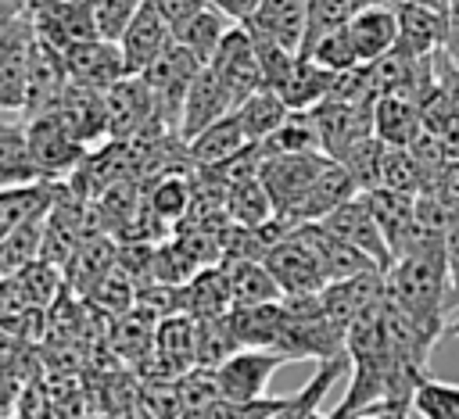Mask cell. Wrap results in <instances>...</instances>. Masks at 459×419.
<instances>
[{"mask_svg":"<svg viewBox=\"0 0 459 419\" xmlns=\"http://www.w3.org/2000/svg\"><path fill=\"white\" fill-rule=\"evenodd\" d=\"M65 190V179H36V183H22V186H0V236L29 226V222H43L57 197Z\"/></svg>","mask_w":459,"mask_h":419,"instance_id":"19","label":"cell"},{"mask_svg":"<svg viewBox=\"0 0 459 419\" xmlns=\"http://www.w3.org/2000/svg\"><path fill=\"white\" fill-rule=\"evenodd\" d=\"M255 147H258L262 161H269V158H283V154H316V150H323V140H319L312 111H290V118L269 140H262Z\"/></svg>","mask_w":459,"mask_h":419,"instance_id":"34","label":"cell"},{"mask_svg":"<svg viewBox=\"0 0 459 419\" xmlns=\"http://www.w3.org/2000/svg\"><path fill=\"white\" fill-rule=\"evenodd\" d=\"M355 11H359V0H308V36H305V47L316 43L319 36L348 25L355 18Z\"/></svg>","mask_w":459,"mask_h":419,"instance_id":"42","label":"cell"},{"mask_svg":"<svg viewBox=\"0 0 459 419\" xmlns=\"http://www.w3.org/2000/svg\"><path fill=\"white\" fill-rule=\"evenodd\" d=\"M230 326L240 340V347H276L283 319H287V304L283 301H269V304H237L230 315Z\"/></svg>","mask_w":459,"mask_h":419,"instance_id":"32","label":"cell"},{"mask_svg":"<svg viewBox=\"0 0 459 419\" xmlns=\"http://www.w3.org/2000/svg\"><path fill=\"white\" fill-rule=\"evenodd\" d=\"M394 415H402V408H391V405H377V408H366V412H359V415H348V419H394ZM409 415V412H405Z\"/></svg>","mask_w":459,"mask_h":419,"instance_id":"47","label":"cell"},{"mask_svg":"<svg viewBox=\"0 0 459 419\" xmlns=\"http://www.w3.org/2000/svg\"><path fill=\"white\" fill-rule=\"evenodd\" d=\"M143 204L151 208V215L158 222H165L169 229L179 226L190 208H194V183L186 172H165V175H154L147 179L143 186Z\"/></svg>","mask_w":459,"mask_h":419,"instance_id":"30","label":"cell"},{"mask_svg":"<svg viewBox=\"0 0 459 419\" xmlns=\"http://www.w3.org/2000/svg\"><path fill=\"white\" fill-rule=\"evenodd\" d=\"M226 211H230L233 226H247V229H258V226L276 218V204H273L262 175L233 183L230 193H226Z\"/></svg>","mask_w":459,"mask_h":419,"instance_id":"36","label":"cell"},{"mask_svg":"<svg viewBox=\"0 0 459 419\" xmlns=\"http://www.w3.org/2000/svg\"><path fill=\"white\" fill-rule=\"evenodd\" d=\"M201 61L183 47V43H169V50L143 72L151 93H154V107H158V118L169 133H179V122H183V100L194 86V79L201 75Z\"/></svg>","mask_w":459,"mask_h":419,"instance_id":"2","label":"cell"},{"mask_svg":"<svg viewBox=\"0 0 459 419\" xmlns=\"http://www.w3.org/2000/svg\"><path fill=\"white\" fill-rule=\"evenodd\" d=\"M305 54H308L316 64H323L326 72H333V75H337V72H348V68H355V64H362L359 54H355V43H351L348 25H341V29H333V32L319 36L316 43L305 47Z\"/></svg>","mask_w":459,"mask_h":419,"instance_id":"41","label":"cell"},{"mask_svg":"<svg viewBox=\"0 0 459 419\" xmlns=\"http://www.w3.org/2000/svg\"><path fill=\"white\" fill-rule=\"evenodd\" d=\"M398 11V47L409 50L420 61H430L448 43V14L437 7H427L420 0H405Z\"/></svg>","mask_w":459,"mask_h":419,"instance_id":"17","label":"cell"},{"mask_svg":"<svg viewBox=\"0 0 459 419\" xmlns=\"http://www.w3.org/2000/svg\"><path fill=\"white\" fill-rule=\"evenodd\" d=\"M208 4H215L219 11H226L233 21H247L251 11L258 7V0H208Z\"/></svg>","mask_w":459,"mask_h":419,"instance_id":"46","label":"cell"},{"mask_svg":"<svg viewBox=\"0 0 459 419\" xmlns=\"http://www.w3.org/2000/svg\"><path fill=\"white\" fill-rule=\"evenodd\" d=\"M387 297L412 319V326L437 344L448 333V261L445 247L402 254L387 269Z\"/></svg>","mask_w":459,"mask_h":419,"instance_id":"1","label":"cell"},{"mask_svg":"<svg viewBox=\"0 0 459 419\" xmlns=\"http://www.w3.org/2000/svg\"><path fill=\"white\" fill-rule=\"evenodd\" d=\"M405 0H359V7H398Z\"/></svg>","mask_w":459,"mask_h":419,"instance_id":"48","label":"cell"},{"mask_svg":"<svg viewBox=\"0 0 459 419\" xmlns=\"http://www.w3.org/2000/svg\"><path fill=\"white\" fill-rule=\"evenodd\" d=\"M265 269H269L273 279L280 283L283 297H312V294H319V290L326 286L316 254H312L308 244L298 236V226L290 229L287 240H280V244L265 254Z\"/></svg>","mask_w":459,"mask_h":419,"instance_id":"12","label":"cell"},{"mask_svg":"<svg viewBox=\"0 0 459 419\" xmlns=\"http://www.w3.org/2000/svg\"><path fill=\"white\" fill-rule=\"evenodd\" d=\"M255 147L237 118V111H230L226 118H219L215 125H208L204 133H197L194 140H186V154L194 161V168H215L226 165L230 158H237L240 150Z\"/></svg>","mask_w":459,"mask_h":419,"instance_id":"26","label":"cell"},{"mask_svg":"<svg viewBox=\"0 0 459 419\" xmlns=\"http://www.w3.org/2000/svg\"><path fill=\"white\" fill-rule=\"evenodd\" d=\"M333 158H326L323 150L316 154H283V158H269L262 161V183L276 204V215L294 222V211L301 208V201L308 197L312 183L323 175V168L330 165Z\"/></svg>","mask_w":459,"mask_h":419,"instance_id":"4","label":"cell"},{"mask_svg":"<svg viewBox=\"0 0 459 419\" xmlns=\"http://www.w3.org/2000/svg\"><path fill=\"white\" fill-rule=\"evenodd\" d=\"M68 68H65V57L61 50L39 43L36 50V61H32V72H29V86H25V104H22V118H39L47 111H54L68 90Z\"/></svg>","mask_w":459,"mask_h":419,"instance_id":"20","label":"cell"},{"mask_svg":"<svg viewBox=\"0 0 459 419\" xmlns=\"http://www.w3.org/2000/svg\"><path fill=\"white\" fill-rule=\"evenodd\" d=\"M394 419H405V412H402V415H394Z\"/></svg>","mask_w":459,"mask_h":419,"instance_id":"51","label":"cell"},{"mask_svg":"<svg viewBox=\"0 0 459 419\" xmlns=\"http://www.w3.org/2000/svg\"><path fill=\"white\" fill-rule=\"evenodd\" d=\"M380 186L402 190V193H412V197H420V193L427 190V175H423V168H420V161L412 158L409 147H391V143H384Z\"/></svg>","mask_w":459,"mask_h":419,"instance_id":"38","label":"cell"},{"mask_svg":"<svg viewBox=\"0 0 459 419\" xmlns=\"http://www.w3.org/2000/svg\"><path fill=\"white\" fill-rule=\"evenodd\" d=\"M319 140H323V154L333 161H344L359 143L373 140V104H319L312 107Z\"/></svg>","mask_w":459,"mask_h":419,"instance_id":"10","label":"cell"},{"mask_svg":"<svg viewBox=\"0 0 459 419\" xmlns=\"http://www.w3.org/2000/svg\"><path fill=\"white\" fill-rule=\"evenodd\" d=\"M445 261H448V312L459 308V218L445 236Z\"/></svg>","mask_w":459,"mask_h":419,"instance_id":"44","label":"cell"},{"mask_svg":"<svg viewBox=\"0 0 459 419\" xmlns=\"http://www.w3.org/2000/svg\"><path fill=\"white\" fill-rule=\"evenodd\" d=\"M298 236H301V240L308 244V251L316 254L326 286H330V283H341V279H355V276H362V272H380L362 251H355L351 244H344L341 236H333L323 222H301V226H298Z\"/></svg>","mask_w":459,"mask_h":419,"instance_id":"16","label":"cell"},{"mask_svg":"<svg viewBox=\"0 0 459 419\" xmlns=\"http://www.w3.org/2000/svg\"><path fill=\"white\" fill-rule=\"evenodd\" d=\"M233 111V100L230 93L222 90V82L215 79V72L204 64L201 75L194 79L186 100H183V122H179V136L183 140H194L197 133H204L208 125H215L219 118H226Z\"/></svg>","mask_w":459,"mask_h":419,"instance_id":"22","label":"cell"},{"mask_svg":"<svg viewBox=\"0 0 459 419\" xmlns=\"http://www.w3.org/2000/svg\"><path fill=\"white\" fill-rule=\"evenodd\" d=\"M143 0H93V18H97V36L122 43L126 29L133 25V18L140 14Z\"/></svg>","mask_w":459,"mask_h":419,"instance_id":"43","label":"cell"},{"mask_svg":"<svg viewBox=\"0 0 459 419\" xmlns=\"http://www.w3.org/2000/svg\"><path fill=\"white\" fill-rule=\"evenodd\" d=\"M412 412L420 419H459V383L423 376L412 390Z\"/></svg>","mask_w":459,"mask_h":419,"instance_id":"39","label":"cell"},{"mask_svg":"<svg viewBox=\"0 0 459 419\" xmlns=\"http://www.w3.org/2000/svg\"><path fill=\"white\" fill-rule=\"evenodd\" d=\"M237 111V118H240V125H244V133H247V140L251 143H262V140H269L287 118H290V107L283 104V97L276 93V90H269V86H262L258 93H251L240 107H233Z\"/></svg>","mask_w":459,"mask_h":419,"instance_id":"35","label":"cell"},{"mask_svg":"<svg viewBox=\"0 0 459 419\" xmlns=\"http://www.w3.org/2000/svg\"><path fill=\"white\" fill-rule=\"evenodd\" d=\"M136 279L133 276H126L118 265L86 294V301L93 304V308H100V312H108V315H115V319H122V315H129L133 312V304H136Z\"/></svg>","mask_w":459,"mask_h":419,"instance_id":"40","label":"cell"},{"mask_svg":"<svg viewBox=\"0 0 459 419\" xmlns=\"http://www.w3.org/2000/svg\"><path fill=\"white\" fill-rule=\"evenodd\" d=\"M448 333H452V337H459V319H452V322H448Z\"/></svg>","mask_w":459,"mask_h":419,"instance_id":"50","label":"cell"},{"mask_svg":"<svg viewBox=\"0 0 459 419\" xmlns=\"http://www.w3.org/2000/svg\"><path fill=\"white\" fill-rule=\"evenodd\" d=\"M226 279H230V294H233V308L237 304H269V301H283L280 283L273 279V272L265 269V261L258 258H222Z\"/></svg>","mask_w":459,"mask_h":419,"instance_id":"31","label":"cell"},{"mask_svg":"<svg viewBox=\"0 0 459 419\" xmlns=\"http://www.w3.org/2000/svg\"><path fill=\"white\" fill-rule=\"evenodd\" d=\"M287 365V358L273 347H240L233 351L219 369H215V383L226 405H251L262 401L269 390L273 372Z\"/></svg>","mask_w":459,"mask_h":419,"instance_id":"5","label":"cell"},{"mask_svg":"<svg viewBox=\"0 0 459 419\" xmlns=\"http://www.w3.org/2000/svg\"><path fill=\"white\" fill-rule=\"evenodd\" d=\"M154 362L165 365L169 376H183L197 369V319L194 315H169L154 329Z\"/></svg>","mask_w":459,"mask_h":419,"instance_id":"24","label":"cell"},{"mask_svg":"<svg viewBox=\"0 0 459 419\" xmlns=\"http://www.w3.org/2000/svg\"><path fill=\"white\" fill-rule=\"evenodd\" d=\"M108 115H111V140H140V136L169 133L158 118L154 93L143 75H126L108 90Z\"/></svg>","mask_w":459,"mask_h":419,"instance_id":"7","label":"cell"},{"mask_svg":"<svg viewBox=\"0 0 459 419\" xmlns=\"http://www.w3.org/2000/svg\"><path fill=\"white\" fill-rule=\"evenodd\" d=\"M362 201L369 204L377 226L384 229V236H387V244H391V251L398 258V251H402V244H405V236H409V229L416 222V197L402 193V190L377 186V190H366Z\"/></svg>","mask_w":459,"mask_h":419,"instance_id":"29","label":"cell"},{"mask_svg":"<svg viewBox=\"0 0 459 419\" xmlns=\"http://www.w3.org/2000/svg\"><path fill=\"white\" fill-rule=\"evenodd\" d=\"M29 14H32L39 43H47L61 54L75 43L100 39L97 18H93V0H36Z\"/></svg>","mask_w":459,"mask_h":419,"instance_id":"8","label":"cell"},{"mask_svg":"<svg viewBox=\"0 0 459 419\" xmlns=\"http://www.w3.org/2000/svg\"><path fill=\"white\" fill-rule=\"evenodd\" d=\"M208 68L215 72V79L222 82V90L230 93L233 107H240L251 93H258L265 86V72H262V57L258 47L251 39V32L244 29V21H237L230 29V36L222 39V47L215 50V57L208 61Z\"/></svg>","mask_w":459,"mask_h":419,"instance_id":"6","label":"cell"},{"mask_svg":"<svg viewBox=\"0 0 459 419\" xmlns=\"http://www.w3.org/2000/svg\"><path fill=\"white\" fill-rule=\"evenodd\" d=\"M65 68H68V79L72 82H82V86H93V90H111L115 82H122L129 72V61L122 54L118 43L111 39H86V43H75L68 47L65 54Z\"/></svg>","mask_w":459,"mask_h":419,"instance_id":"14","label":"cell"},{"mask_svg":"<svg viewBox=\"0 0 459 419\" xmlns=\"http://www.w3.org/2000/svg\"><path fill=\"white\" fill-rule=\"evenodd\" d=\"M29 143H32L43 179H68L90 154V147L75 140V133L61 122L57 111L29 118Z\"/></svg>","mask_w":459,"mask_h":419,"instance_id":"9","label":"cell"},{"mask_svg":"<svg viewBox=\"0 0 459 419\" xmlns=\"http://www.w3.org/2000/svg\"><path fill=\"white\" fill-rule=\"evenodd\" d=\"M233 25H237V21H233L226 11H219L215 4H208L204 11H197L190 21H183V25L176 29V43H183L201 64H208V61L215 57V50L222 47V39L230 36Z\"/></svg>","mask_w":459,"mask_h":419,"instance_id":"33","label":"cell"},{"mask_svg":"<svg viewBox=\"0 0 459 419\" xmlns=\"http://www.w3.org/2000/svg\"><path fill=\"white\" fill-rule=\"evenodd\" d=\"M43 229H47V218L43 222H29V226H18V229H11V233L0 236V272L4 276H14L25 265H32V261L43 258Z\"/></svg>","mask_w":459,"mask_h":419,"instance_id":"37","label":"cell"},{"mask_svg":"<svg viewBox=\"0 0 459 419\" xmlns=\"http://www.w3.org/2000/svg\"><path fill=\"white\" fill-rule=\"evenodd\" d=\"M36 50H39V36H36L32 14L4 21L0 29V107L4 111H14V115L22 111Z\"/></svg>","mask_w":459,"mask_h":419,"instance_id":"3","label":"cell"},{"mask_svg":"<svg viewBox=\"0 0 459 419\" xmlns=\"http://www.w3.org/2000/svg\"><path fill=\"white\" fill-rule=\"evenodd\" d=\"M244 29L255 39L276 43L283 50L301 54L305 36H308V0H258Z\"/></svg>","mask_w":459,"mask_h":419,"instance_id":"13","label":"cell"},{"mask_svg":"<svg viewBox=\"0 0 459 419\" xmlns=\"http://www.w3.org/2000/svg\"><path fill=\"white\" fill-rule=\"evenodd\" d=\"M362 190H359V183H355V175L341 165V161H330L326 168H323V175L312 183V190H308V197L301 201V208L294 211V226H301V222H323L330 211H337L344 201H351V197H359Z\"/></svg>","mask_w":459,"mask_h":419,"instance_id":"27","label":"cell"},{"mask_svg":"<svg viewBox=\"0 0 459 419\" xmlns=\"http://www.w3.org/2000/svg\"><path fill=\"white\" fill-rule=\"evenodd\" d=\"M355 54L362 64L380 61L398 47V11L394 7H359L355 18L348 21Z\"/></svg>","mask_w":459,"mask_h":419,"instance_id":"25","label":"cell"},{"mask_svg":"<svg viewBox=\"0 0 459 419\" xmlns=\"http://www.w3.org/2000/svg\"><path fill=\"white\" fill-rule=\"evenodd\" d=\"M176 39V29L165 21V14L151 4V0H143V7H140V14L133 18V25L126 29V36H122V54H126V61H129V72L133 75H143L165 50H169V43Z\"/></svg>","mask_w":459,"mask_h":419,"instance_id":"18","label":"cell"},{"mask_svg":"<svg viewBox=\"0 0 459 419\" xmlns=\"http://www.w3.org/2000/svg\"><path fill=\"white\" fill-rule=\"evenodd\" d=\"M161 14H165V21L172 25V29H179L183 21H190L197 11H204L208 7V0H151Z\"/></svg>","mask_w":459,"mask_h":419,"instance_id":"45","label":"cell"},{"mask_svg":"<svg viewBox=\"0 0 459 419\" xmlns=\"http://www.w3.org/2000/svg\"><path fill=\"white\" fill-rule=\"evenodd\" d=\"M305 419H337L333 412H312V415H305Z\"/></svg>","mask_w":459,"mask_h":419,"instance_id":"49","label":"cell"},{"mask_svg":"<svg viewBox=\"0 0 459 419\" xmlns=\"http://www.w3.org/2000/svg\"><path fill=\"white\" fill-rule=\"evenodd\" d=\"M323 226H326L333 236H341L344 244H351L355 251H362L380 272H387V269L394 265V251H391L384 229L377 226L369 204L362 201V193L351 197V201H344L337 211H330V215L323 218Z\"/></svg>","mask_w":459,"mask_h":419,"instance_id":"11","label":"cell"},{"mask_svg":"<svg viewBox=\"0 0 459 419\" xmlns=\"http://www.w3.org/2000/svg\"><path fill=\"white\" fill-rule=\"evenodd\" d=\"M330 82H333V72H326L323 64H316L308 54H298L287 64V72L269 90H276L290 111H312V107H319L326 100Z\"/></svg>","mask_w":459,"mask_h":419,"instance_id":"23","label":"cell"},{"mask_svg":"<svg viewBox=\"0 0 459 419\" xmlns=\"http://www.w3.org/2000/svg\"><path fill=\"white\" fill-rule=\"evenodd\" d=\"M373 129H377V140H384L391 147H412L416 136L423 133V115H420L416 97H405V93L377 97V104H373Z\"/></svg>","mask_w":459,"mask_h":419,"instance_id":"28","label":"cell"},{"mask_svg":"<svg viewBox=\"0 0 459 419\" xmlns=\"http://www.w3.org/2000/svg\"><path fill=\"white\" fill-rule=\"evenodd\" d=\"M43 179L39 161L29 143V122L14 111H4L0 122V186H22Z\"/></svg>","mask_w":459,"mask_h":419,"instance_id":"21","label":"cell"},{"mask_svg":"<svg viewBox=\"0 0 459 419\" xmlns=\"http://www.w3.org/2000/svg\"><path fill=\"white\" fill-rule=\"evenodd\" d=\"M61 115V122L75 133L79 143H86L90 150L111 140V115H108V93L82 86V82H68L61 104L54 107Z\"/></svg>","mask_w":459,"mask_h":419,"instance_id":"15","label":"cell"}]
</instances>
